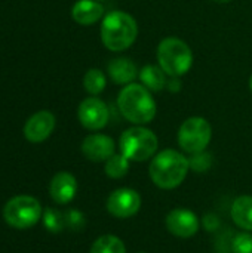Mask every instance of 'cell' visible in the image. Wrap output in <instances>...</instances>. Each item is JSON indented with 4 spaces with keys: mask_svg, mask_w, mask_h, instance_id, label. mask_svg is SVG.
Masks as SVG:
<instances>
[{
    "mask_svg": "<svg viewBox=\"0 0 252 253\" xmlns=\"http://www.w3.org/2000/svg\"><path fill=\"white\" fill-rule=\"evenodd\" d=\"M214 1H217V3H229L232 0H214Z\"/></svg>",
    "mask_w": 252,
    "mask_h": 253,
    "instance_id": "cell-27",
    "label": "cell"
},
{
    "mask_svg": "<svg viewBox=\"0 0 252 253\" xmlns=\"http://www.w3.org/2000/svg\"><path fill=\"white\" fill-rule=\"evenodd\" d=\"M212 138V127L209 122L203 117H189L186 119L177 135L178 145L184 153L195 154L205 151Z\"/></svg>",
    "mask_w": 252,
    "mask_h": 253,
    "instance_id": "cell-7",
    "label": "cell"
},
{
    "mask_svg": "<svg viewBox=\"0 0 252 253\" xmlns=\"http://www.w3.org/2000/svg\"><path fill=\"white\" fill-rule=\"evenodd\" d=\"M140 82L144 87H147L151 92H160L162 89L166 87L168 80H166V73L157 67V65H146L140 70L138 73Z\"/></svg>",
    "mask_w": 252,
    "mask_h": 253,
    "instance_id": "cell-17",
    "label": "cell"
},
{
    "mask_svg": "<svg viewBox=\"0 0 252 253\" xmlns=\"http://www.w3.org/2000/svg\"><path fill=\"white\" fill-rule=\"evenodd\" d=\"M43 215L40 202L31 196L22 194L12 197L3 208V219L16 230H28L34 227Z\"/></svg>",
    "mask_w": 252,
    "mask_h": 253,
    "instance_id": "cell-6",
    "label": "cell"
},
{
    "mask_svg": "<svg viewBox=\"0 0 252 253\" xmlns=\"http://www.w3.org/2000/svg\"><path fill=\"white\" fill-rule=\"evenodd\" d=\"M143 205L141 194L134 188H117L110 193L105 202L107 212L117 219H129L135 216Z\"/></svg>",
    "mask_w": 252,
    "mask_h": 253,
    "instance_id": "cell-8",
    "label": "cell"
},
{
    "mask_svg": "<svg viewBox=\"0 0 252 253\" xmlns=\"http://www.w3.org/2000/svg\"><path fill=\"white\" fill-rule=\"evenodd\" d=\"M250 89L252 90V74H251V77H250Z\"/></svg>",
    "mask_w": 252,
    "mask_h": 253,
    "instance_id": "cell-28",
    "label": "cell"
},
{
    "mask_svg": "<svg viewBox=\"0 0 252 253\" xmlns=\"http://www.w3.org/2000/svg\"><path fill=\"white\" fill-rule=\"evenodd\" d=\"M104 15V6L98 0H77L71 7L73 19L80 25H92Z\"/></svg>",
    "mask_w": 252,
    "mask_h": 253,
    "instance_id": "cell-14",
    "label": "cell"
},
{
    "mask_svg": "<svg viewBox=\"0 0 252 253\" xmlns=\"http://www.w3.org/2000/svg\"><path fill=\"white\" fill-rule=\"evenodd\" d=\"M77 117L85 129L100 130L107 126L110 113L104 101H101L97 96H89L80 102L77 110Z\"/></svg>",
    "mask_w": 252,
    "mask_h": 253,
    "instance_id": "cell-10",
    "label": "cell"
},
{
    "mask_svg": "<svg viewBox=\"0 0 252 253\" xmlns=\"http://www.w3.org/2000/svg\"><path fill=\"white\" fill-rule=\"evenodd\" d=\"M80 148L83 156L94 163L107 162L116 153V144L113 138L104 133H92L86 136Z\"/></svg>",
    "mask_w": 252,
    "mask_h": 253,
    "instance_id": "cell-11",
    "label": "cell"
},
{
    "mask_svg": "<svg viewBox=\"0 0 252 253\" xmlns=\"http://www.w3.org/2000/svg\"><path fill=\"white\" fill-rule=\"evenodd\" d=\"M203 227L208 230V231H215L218 227H220V221L215 215H206L205 219H203Z\"/></svg>",
    "mask_w": 252,
    "mask_h": 253,
    "instance_id": "cell-25",
    "label": "cell"
},
{
    "mask_svg": "<svg viewBox=\"0 0 252 253\" xmlns=\"http://www.w3.org/2000/svg\"><path fill=\"white\" fill-rule=\"evenodd\" d=\"M230 216L241 230L252 233V196L244 194L236 197L230 208Z\"/></svg>",
    "mask_w": 252,
    "mask_h": 253,
    "instance_id": "cell-16",
    "label": "cell"
},
{
    "mask_svg": "<svg viewBox=\"0 0 252 253\" xmlns=\"http://www.w3.org/2000/svg\"><path fill=\"white\" fill-rule=\"evenodd\" d=\"M129 166V159H126L122 153H114L107 162H104V172L111 179H120L128 175Z\"/></svg>",
    "mask_w": 252,
    "mask_h": 253,
    "instance_id": "cell-19",
    "label": "cell"
},
{
    "mask_svg": "<svg viewBox=\"0 0 252 253\" xmlns=\"http://www.w3.org/2000/svg\"><path fill=\"white\" fill-rule=\"evenodd\" d=\"M189 165H190V169L196 173H203V172H208L212 166V156L205 150V151H201V153H195V154H190L189 157Z\"/></svg>",
    "mask_w": 252,
    "mask_h": 253,
    "instance_id": "cell-21",
    "label": "cell"
},
{
    "mask_svg": "<svg viewBox=\"0 0 252 253\" xmlns=\"http://www.w3.org/2000/svg\"><path fill=\"white\" fill-rule=\"evenodd\" d=\"M157 147L159 141L156 133L143 126L129 127L119 138L120 153L137 163L153 159L157 153Z\"/></svg>",
    "mask_w": 252,
    "mask_h": 253,
    "instance_id": "cell-5",
    "label": "cell"
},
{
    "mask_svg": "<svg viewBox=\"0 0 252 253\" xmlns=\"http://www.w3.org/2000/svg\"><path fill=\"white\" fill-rule=\"evenodd\" d=\"M49 194L56 205H68L77 194V179L70 172H58L50 179Z\"/></svg>",
    "mask_w": 252,
    "mask_h": 253,
    "instance_id": "cell-13",
    "label": "cell"
},
{
    "mask_svg": "<svg viewBox=\"0 0 252 253\" xmlns=\"http://www.w3.org/2000/svg\"><path fill=\"white\" fill-rule=\"evenodd\" d=\"M117 107L120 114L134 125H147L156 117V101L150 90L140 83L126 84L119 96Z\"/></svg>",
    "mask_w": 252,
    "mask_h": 253,
    "instance_id": "cell-2",
    "label": "cell"
},
{
    "mask_svg": "<svg viewBox=\"0 0 252 253\" xmlns=\"http://www.w3.org/2000/svg\"><path fill=\"white\" fill-rule=\"evenodd\" d=\"M89 253H126V248L123 240L117 236L104 234L92 243Z\"/></svg>",
    "mask_w": 252,
    "mask_h": 253,
    "instance_id": "cell-18",
    "label": "cell"
},
{
    "mask_svg": "<svg viewBox=\"0 0 252 253\" xmlns=\"http://www.w3.org/2000/svg\"><path fill=\"white\" fill-rule=\"evenodd\" d=\"M166 230L178 239H192L201 230V219L195 212L186 208H175L165 218Z\"/></svg>",
    "mask_w": 252,
    "mask_h": 253,
    "instance_id": "cell-9",
    "label": "cell"
},
{
    "mask_svg": "<svg viewBox=\"0 0 252 253\" xmlns=\"http://www.w3.org/2000/svg\"><path fill=\"white\" fill-rule=\"evenodd\" d=\"M43 222H45V227L50 233H61L62 228L65 227L64 215L55 209H46L43 212Z\"/></svg>",
    "mask_w": 252,
    "mask_h": 253,
    "instance_id": "cell-22",
    "label": "cell"
},
{
    "mask_svg": "<svg viewBox=\"0 0 252 253\" xmlns=\"http://www.w3.org/2000/svg\"><path fill=\"white\" fill-rule=\"evenodd\" d=\"M137 36V21L128 12L113 10L104 16L101 24V40L108 50H126L134 44Z\"/></svg>",
    "mask_w": 252,
    "mask_h": 253,
    "instance_id": "cell-3",
    "label": "cell"
},
{
    "mask_svg": "<svg viewBox=\"0 0 252 253\" xmlns=\"http://www.w3.org/2000/svg\"><path fill=\"white\" fill-rule=\"evenodd\" d=\"M64 218H65V227H68L73 231H80L86 224L85 216L79 211H68L64 215Z\"/></svg>",
    "mask_w": 252,
    "mask_h": 253,
    "instance_id": "cell-24",
    "label": "cell"
},
{
    "mask_svg": "<svg viewBox=\"0 0 252 253\" xmlns=\"http://www.w3.org/2000/svg\"><path fill=\"white\" fill-rule=\"evenodd\" d=\"M232 253H252V233L241 231L232 240Z\"/></svg>",
    "mask_w": 252,
    "mask_h": 253,
    "instance_id": "cell-23",
    "label": "cell"
},
{
    "mask_svg": "<svg viewBox=\"0 0 252 253\" xmlns=\"http://www.w3.org/2000/svg\"><path fill=\"white\" fill-rule=\"evenodd\" d=\"M55 123V116L50 111H39L33 114L24 126L25 139L33 144L46 141L53 132Z\"/></svg>",
    "mask_w": 252,
    "mask_h": 253,
    "instance_id": "cell-12",
    "label": "cell"
},
{
    "mask_svg": "<svg viewBox=\"0 0 252 253\" xmlns=\"http://www.w3.org/2000/svg\"><path fill=\"white\" fill-rule=\"evenodd\" d=\"M159 67L169 77H181L193 65V52L189 44L177 37H166L157 46Z\"/></svg>",
    "mask_w": 252,
    "mask_h": 253,
    "instance_id": "cell-4",
    "label": "cell"
},
{
    "mask_svg": "<svg viewBox=\"0 0 252 253\" xmlns=\"http://www.w3.org/2000/svg\"><path fill=\"white\" fill-rule=\"evenodd\" d=\"M98 1H104V0H98Z\"/></svg>",
    "mask_w": 252,
    "mask_h": 253,
    "instance_id": "cell-29",
    "label": "cell"
},
{
    "mask_svg": "<svg viewBox=\"0 0 252 253\" xmlns=\"http://www.w3.org/2000/svg\"><path fill=\"white\" fill-rule=\"evenodd\" d=\"M180 77H171V80L168 82L166 87L171 90V92H178L181 89V84H180Z\"/></svg>",
    "mask_w": 252,
    "mask_h": 253,
    "instance_id": "cell-26",
    "label": "cell"
},
{
    "mask_svg": "<svg viewBox=\"0 0 252 253\" xmlns=\"http://www.w3.org/2000/svg\"><path fill=\"white\" fill-rule=\"evenodd\" d=\"M138 253H147V252H138Z\"/></svg>",
    "mask_w": 252,
    "mask_h": 253,
    "instance_id": "cell-30",
    "label": "cell"
},
{
    "mask_svg": "<svg viewBox=\"0 0 252 253\" xmlns=\"http://www.w3.org/2000/svg\"><path fill=\"white\" fill-rule=\"evenodd\" d=\"M105 84H107V79H105V74L98 70V68H91L86 71L85 77H83V86L86 89L88 93L91 95H100L104 89H105Z\"/></svg>",
    "mask_w": 252,
    "mask_h": 253,
    "instance_id": "cell-20",
    "label": "cell"
},
{
    "mask_svg": "<svg viewBox=\"0 0 252 253\" xmlns=\"http://www.w3.org/2000/svg\"><path fill=\"white\" fill-rule=\"evenodd\" d=\"M189 170V157L172 148L156 153L149 166L150 179L160 190H174L180 187L187 178Z\"/></svg>",
    "mask_w": 252,
    "mask_h": 253,
    "instance_id": "cell-1",
    "label": "cell"
},
{
    "mask_svg": "<svg viewBox=\"0 0 252 253\" xmlns=\"http://www.w3.org/2000/svg\"><path fill=\"white\" fill-rule=\"evenodd\" d=\"M107 71L110 79L116 84H123V86L132 83L140 73L137 65L126 56L113 58L107 65Z\"/></svg>",
    "mask_w": 252,
    "mask_h": 253,
    "instance_id": "cell-15",
    "label": "cell"
}]
</instances>
